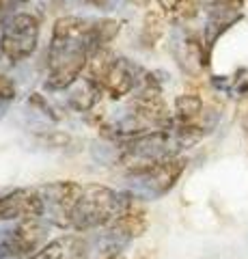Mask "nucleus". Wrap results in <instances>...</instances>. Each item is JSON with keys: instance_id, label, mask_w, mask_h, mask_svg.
I'll return each instance as SVG.
<instances>
[{"instance_id": "nucleus-10", "label": "nucleus", "mask_w": 248, "mask_h": 259, "mask_svg": "<svg viewBox=\"0 0 248 259\" xmlns=\"http://www.w3.org/2000/svg\"><path fill=\"white\" fill-rule=\"evenodd\" d=\"M125 242H132L134 238L142 236L147 231V209L142 205V199H138L130 190L121 192V205L115 216V221L106 227Z\"/></svg>"}, {"instance_id": "nucleus-4", "label": "nucleus", "mask_w": 248, "mask_h": 259, "mask_svg": "<svg viewBox=\"0 0 248 259\" xmlns=\"http://www.w3.org/2000/svg\"><path fill=\"white\" fill-rule=\"evenodd\" d=\"M183 171H186V160L179 156L164 160V162H156V164H149L142 168H136V171H130V175H127V180H130V192L142 201L162 199L164 194H169L177 186Z\"/></svg>"}, {"instance_id": "nucleus-18", "label": "nucleus", "mask_w": 248, "mask_h": 259, "mask_svg": "<svg viewBox=\"0 0 248 259\" xmlns=\"http://www.w3.org/2000/svg\"><path fill=\"white\" fill-rule=\"evenodd\" d=\"M82 3L93 5V7H106V5H108V0H82Z\"/></svg>"}, {"instance_id": "nucleus-22", "label": "nucleus", "mask_w": 248, "mask_h": 259, "mask_svg": "<svg viewBox=\"0 0 248 259\" xmlns=\"http://www.w3.org/2000/svg\"><path fill=\"white\" fill-rule=\"evenodd\" d=\"M244 3H248V0H244Z\"/></svg>"}, {"instance_id": "nucleus-13", "label": "nucleus", "mask_w": 248, "mask_h": 259, "mask_svg": "<svg viewBox=\"0 0 248 259\" xmlns=\"http://www.w3.org/2000/svg\"><path fill=\"white\" fill-rule=\"evenodd\" d=\"M164 18L173 24L192 22L203 9V0H156Z\"/></svg>"}, {"instance_id": "nucleus-16", "label": "nucleus", "mask_w": 248, "mask_h": 259, "mask_svg": "<svg viewBox=\"0 0 248 259\" xmlns=\"http://www.w3.org/2000/svg\"><path fill=\"white\" fill-rule=\"evenodd\" d=\"M28 0H0V5H3V11H9V9H15V7L20 5H26Z\"/></svg>"}, {"instance_id": "nucleus-14", "label": "nucleus", "mask_w": 248, "mask_h": 259, "mask_svg": "<svg viewBox=\"0 0 248 259\" xmlns=\"http://www.w3.org/2000/svg\"><path fill=\"white\" fill-rule=\"evenodd\" d=\"M166 20L162 11L158 9H151L145 13V20H142V28H140V35H138V41L142 48H156V44L164 37L166 32Z\"/></svg>"}, {"instance_id": "nucleus-17", "label": "nucleus", "mask_w": 248, "mask_h": 259, "mask_svg": "<svg viewBox=\"0 0 248 259\" xmlns=\"http://www.w3.org/2000/svg\"><path fill=\"white\" fill-rule=\"evenodd\" d=\"M132 7H136V9H147L149 7V0H127Z\"/></svg>"}, {"instance_id": "nucleus-8", "label": "nucleus", "mask_w": 248, "mask_h": 259, "mask_svg": "<svg viewBox=\"0 0 248 259\" xmlns=\"http://www.w3.org/2000/svg\"><path fill=\"white\" fill-rule=\"evenodd\" d=\"M207 22L203 30V41L207 52L212 54V48L225 32L242 20L244 0H203Z\"/></svg>"}, {"instance_id": "nucleus-23", "label": "nucleus", "mask_w": 248, "mask_h": 259, "mask_svg": "<svg viewBox=\"0 0 248 259\" xmlns=\"http://www.w3.org/2000/svg\"><path fill=\"white\" fill-rule=\"evenodd\" d=\"M246 117H248V115H246Z\"/></svg>"}, {"instance_id": "nucleus-2", "label": "nucleus", "mask_w": 248, "mask_h": 259, "mask_svg": "<svg viewBox=\"0 0 248 259\" xmlns=\"http://www.w3.org/2000/svg\"><path fill=\"white\" fill-rule=\"evenodd\" d=\"M142 69L132 65L127 59L119 56L115 50L104 48L91 54L86 65V78L97 84V89L110 100H121L138 89Z\"/></svg>"}, {"instance_id": "nucleus-1", "label": "nucleus", "mask_w": 248, "mask_h": 259, "mask_svg": "<svg viewBox=\"0 0 248 259\" xmlns=\"http://www.w3.org/2000/svg\"><path fill=\"white\" fill-rule=\"evenodd\" d=\"M91 54L89 20L76 18V15L59 18L54 22L52 41L45 56V89L63 91L78 82V78L86 71Z\"/></svg>"}, {"instance_id": "nucleus-6", "label": "nucleus", "mask_w": 248, "mask_h": 259, "mask_svg": "<svg viewBox=\"0 0 248 259\" xmlns=\"http://www.w3.org/2000/svg\"><path fill=\"white\" fill-rule=\"evenodd\" d=\"M39 194L43 199V221L47 225L71 229V216H74L76 203L82 194V184L76 182H52L39 186Z\"/></svg>"}, {"instance_id": "nucleus-19", "label": "nucleus", "mask_w": 248, "mask_h": 259, "mask_svg": "<svg viewBox=\"0 0 248 259\" xmlns=\"http://www.w3.org/2000/svg\"><path fill=\"white\" fill-rule=\"evenodd\" d=\"M244 130H246V136H248V117L244 119Z\"/></svg>"}, {"instance_id": "nucleus-20", "label": "nucleus", "mask_w": 248, "mask_h": 259, "mask_svg": "<svg viewBox=\"0 0 248 259\" xmlns=\"http://www.w3.org/2000/svg\"><path fill=\"white\" fill-rule=\"evenodd\" d=\"M0 18H3V5H0Z\"/></svg>"}, {"instance_id": "nucleus-7", "label": "nucleus", "mask_w": 248, "mask_h": 259, "mask_svg": "<svg viewBox=\"0 0 248 259\" xmlns=\"http://www.w3.org/2000/svg\"><path fill=\"white\" fill-rule=\"evenodd\" d=\"M45 225L41 221H22L0 229V259H26L41 248Z\"/></svg>"}, {"instance_id": "nucleus-15", "label": "nucleus", "mask_w": 248, "mask_h": 259, "mask_svg": "<svg viewBox=\"0 0 248 259\" xmlns=\"http://www.w3.org/2000/svg\"><path fill=\"white\" fill-rule=\"evenodd\" d=\"M15 95H18V87H15V82L9 76L0 74V102L9 104V102L15 100Z\"/></svg>"}, {"instance_id": "nucleus-12", "label": "nucleus", "mask_w": 248, "mask_h": 259, "mask_svg": "<svg viewBox=\"0 0 248 259\" xmlns=\"http://www.w3.org/2000/svg\"><path fill=\"white\" fill-rule=\"evenodd\" d=\"M123 22L113 20V18H100V20H89V44L91 52L95 54L97 50L110 48V44L117 39V35L121 32Z\"/></svg>"}, {"instance_id": "nucleus-9", "label": "nucleus", "mask_w": 248, "mask_h": 259, "mask_svg": "<svg viewBox=\"0 0 248 259\" xmlns=\"http://www.w3.org/2000/svg\"><path fill=\"white\" fill-rule=\"evenodd\" d=\"M3 221H43V199L37 188H18L0 197V223Z\"/></svg>"}, {"instance_id": "nucleus-11", "label": "nucleus", "mask_w": 248, "mask_h": 259, "mask_svg": "<svg viewBox=\"0 0 248 259\" xmlns=\"http://www.w3.org/2000/svg\"><path fill=\"white\" fill-rule=\"evenodd\" d=\"M26 259H91L89 238H82L78 233L61 236L43 244L35 255H30Z\"/></svg>"}, {"instance_id": "nucleus-21", "label": "nucleus", "mask_w": 248, "mask_h": 259, "mask_svg": "<svg viewBox=\"0 0 248 259\" xmlns=\"http://www.w3.org/2000/svg\"><path fill=\"white\" fill-rule=\"evenodd\" d=\"M115 259H121V257H115Z\"/></svg>"}, {"instance_id": "nucleus-3", "label": "nucleus", "mask_w": 248, "mask_h": 259, "mask_svg": "<svg viewBox=\"0 0 248 259\" xmlns=\"http://www.w3.org/2000/svg\"><path fill=\"white\" fill-rule=\"evenodd\" d=\"M121 205V194L106 188L100 184H86L82 186L74 216H71V229L86 233V231H100L115 221V216Z\"/></svg>"}, {"instance_id": "nucleus-5", "label": "nucleus", "mask_w": 248, "mask_h": 259, "mask_svg": "<svg viewBox=\"0 0 248 259\" xmlns=\"http://www.w3.org/2000/svg\"><path fill=\"white\" fill-rule=\"evenodd\" d=\"M41 22L33 13H15L7 20L0 32V54L11 63L26 61L33 56L39 44Z\"/></svg>"}]
</instances>
